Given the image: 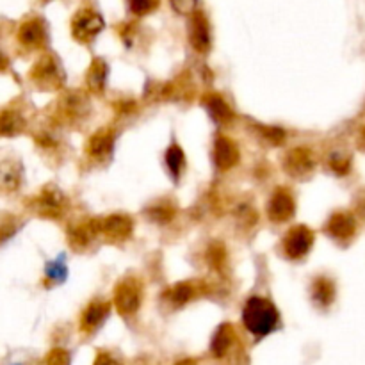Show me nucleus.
Wrapping results in <instances>:
<instances>
[{"instance_id":"obj_25","label":"nucleus","mask_w":365,"mask_h":365,"mask_svg":"<svg viewBox=\"0 0 365 365\" xmlns=\"http://www.w3.org/2000/svg\"><path fill=\"white\" fill-rule=\"evenodd\" d=\"M148 216L152 221H157V223H168V221L173 220L175 216V207L171 203H157L152 209H148Z\"/></svg>"},{"instance_id":"obj_32","label":"nucleus","mask_w":365,"mask_h":365,"mask_svg":"<svg viewBox=\"0 0 365 365\" xmlns=\"http://www.w3.org/2000/svg\"><path fill=\"white\" fill-rule=\"evenodd\" d=\"M330 166L335 173L344 175L349 171V160L344 159V157H341V155H334L330 160Z\"/></svg>"},{"instance_id":"obj_26","label":"nucleus","mask_w":365,"mask_h":365,"mask_svg":"<svg viewBox=\"0 0 365 365\" xmlns=\"http://www.w3.org/2000/svg\"><path fill=\"white\" fill-rule=\"evenodd\" d=\"M225 257H227V250L220 242H214L207 250V262L214 267V269H221L225 264Z\"/></svg>"},{"instance_id":"obj_31","label":"nucleus","mask_w":365,"mask_h":365,"mask_svg":"<svg viewBox=\"0 0 365 365\" xmlns=\"http://www.w3.org/2000/svg\"><path fill=\"white\" fill-rule=\"evenodd\" d=\"M198 0H171V7L180 14H191L196 11Z\"/></svg>"},{"instance_id":"obj_3","label":"nucleus","mask_w":365,"mask_h":365,"mask_svg":"<svg viewBox=\"0 0 365 365\" xmlns=\"http://www.w3.org/2000/svg\"><path fill=\"white\" fill-rule=\"evenodd\" d=\"M31 77L34 78L36 84L43 86L46 89H57L63 86L64 71L61 64L53 56H43L38 63L34 64L31 71Z\"/></svg>"},{"instance_id":"obj_19","label":"nucleus","mask_w":365,"mask_h":365,"mask_svg":"<svg viewBox=\"0 0 365 365\" xmlns=\"http://www.w3.org/2000/svg\"><path fill=\"white\" fill-rule=\"evenodd\" d=\"M312 299L321 309H328L335 302V284L330 278H316L312 284Z\"/></svg>"},{"instance_id":"obj_11","label":"nucleus","mask_w":365,"mask_h":365,"mask_svg":"<svg viewBox=\"0 0 365 365\" xmlns=\"http://www.w3.org/2000/svg\"><path fill=\"white\" fill-rule=\"evenodd\" d=\"M100 232L113 241H125L132 234V221L123 214H113L106 220H100Z\"/></svg>"},{"instance_id":"obj_14","label":"nucleus","mask_w":365,"mask_h":365,"mask_svg":"<svg viewBox=\"0 0 365 365\" xmlns=\"http://www.w3.org/2000/svg\"><path fill=\"white\" fill-rule=\"evenodd\" d=\"M110 303L109 302H93L88 309L82 312L81 317V330L84 334H93L96 328L103 324V321L109 317Z\"/></svg>"},{"instance_id":"obj_24","label":"nucleus","mask_w":365,"mask_h":365,"mask_svg":"<svg viewBox=\"0 0 365 365\" xmlns=\"http://www.w3.org/2000/svg\"><path fill=\"white\" fill-rule=\"evenodd\" d=\"M24 128V120L16 113H4L0 114V134L14 135Z\"/></svg>"},{"instance_id":"obj_10","label":"nucleus","mask_w":365,"mask_h":365,"mask_svg":"<svg viewBox=\"0 0 365 365\" xmlns=\"http://www.w3.org/2000/svg\"><path fill=\"white\" fill-rule=\"evenodd\" d=\"M284 168L291 177H305V175H309L310 171L314 170L312 152H309L307 148L292 150V152H289L287 157L284 159Z\"/></svg>"},{"instance_id":"obj_23","label":"nucleus","mask_w":365,"mask_h":365,"mask_svg":"<svg viewBox=\"0 0 365 365\" xmlns=\"http://www.w3.org/2000/svg\"><path fill=\"white\" fill-rule=\"evenodd\" d=\"M184 150L178 145H171L166 152V166L175 178L180 177L182 170H184Z\"/></svg>"},{"instance_id":"obj_7","label":"nucleus","mask_w":365,"mask_h":365,"mask_svg":"<svg viewBox=\"0 0 365 365\" xmlns=\"http://www.w3.org/2000/svg\"><path fill=\"white\" fill-rule=\"evenodd\" d=\"M294 209L296 203L291 191L285 187H280L273 192L269 203H267V216L274 223H282V221L291 220L292 214H294Z\"/></svg>"},{"instance_id":"obj_18","label":"nucleus","mask_w":365,"mask_h":365,"mask_svg":"<svg viewBox=\"0 0 365 365\" xmlns=\"http://www.w3.org/2000/svg\"><path fill=\"white\" fill-rule=\"evenodd\" d=\"M203 106L207 107L210 118L216 123L227 125L234 120V110L230 109V106L220 95H207L205 100H203Z\"/></svg>"},{"instance_id":"obj_5","label":"nucleus","mask_w":365,"mask_h":365,"mask_svg":"<svg viewBox=\"0 0 365 365\" xmlns=\"http://www.w3.org/2000/svg\"><path fill=\"white\" fill-rule=\"evenodd\" d=\"M141 305V289L134 280H123L114 289V307L123 316H132Z\"/></svg>"},{"instance_id":"obj_2","label":"nucleus","mask_w":365,"mask_h":365,"mask_svg":"<svg viewBox=\"0 0 365 365\" xmlns=\"http://www.w3.org/2000/svg\"><path fill=\"white\" fill-rule=\"evenodd\" d=\"M103 29V20L98 13L91 9H82L71 20V34L77 41L89 43L100 34Z\"/></svg>"},{"instance_id":"obj_20","label":"nucleus","mask_w":365,"mask_h":365,"mask_svg":"<svg viewBox=\"0 0 365 365\" xmlns=\"http://www.w3.org/2000/svg\"><path fill=\"white\" fill-rule=\"evenodd\" d=\"M203 291H205V289L198 287V285L195 284H177L175 287H171L170 291L166 292V299L170 303H173L175 307H180L185 305L187 302H191L192 298H196V296Z\"/></svg>"},{"instance_id":"obj_17","label":"nucleus","mask_w":365,"mask_h":365,"mask_svg":"<svg viewBox=\"0 0 365 365\" xmlns=\"http://www.w3.org/2000/svg\"><path fill=\"white\" fill-rule=\"evenodd\" d=\"M100 232V220H91L70 230V245L73 250H84Z\"/></svg>"},{"instance_id":"obj_4","label":"nucleus","mask_w":365,"mask_h":365,"mask_svg":"<svg viewBox=\"0 0 365 365\" xmlns=\"http://www.w3.org/2000/svg\"><path fill=\"white\" fill-rule=\"evenodd\" d=\"M66 209V198L56 185H46L34 200V210L43 217L57 220L64 214Z\"/></svg>"},{"instance_id":"obj_33","label":"nucleus","mask_w":365,"mask_h":365,"mask_svg":"<svg viewBox=\"0 0 365 365\" xmlns=\"http://www.w3.org/2000/svg\"><path fill=\"white\" fill-rule=\"evenodd\" d=\"M93 365H120V362H116V360L110 355H107V353H98Z\"/></svg>"},{"instance_id":"obj_1","label":"nucleus","mask_w":365,"mask_h":365,"mask_svg":"<svg viewBox=\"0 0 365 365\" xmlns=\"http://www.w3.org/2000/svg\"><path fill=\"white\" fill-rule=\"evenodd\" d=\"M242 324L255 337H266L278 328L280 314L271 302L260 296H253L242 309Z\"/></svg>"},{"instance_id":"obj_21","label":"nucleus","mask_w":365,"mask_h":365,"mask_svg":"<svg viewBox=\"0 0 365 365\" xmlns=\"http://www.w3.org/2000/svg\"><path fill=\"white\" fill-rule=\"evenodd\" d=\"M107 73H109V71H107L106 61H102V59L93 61V64L89 66L88 77H86V82H88L89 91L100 95V93L103 91V88H106Z\"/></svg>"},{"instance_id":"obj_30","label":"nucleus","mask_w":365,"mask_h":365,"mask_svg":"<svg viewBox=\"0 0 365 365\" xmlns=\"http://www.w3.org/2000/svg\"><path fill=\"white\" fill-rule=\"evenodd\" d=\"M260 134H262V138L266 139V141L273 143V145H280V143H284V138H285V132L280 130V128L277 127H259Z\"/></svg>"},{"instance_id":"obj_9","label":"nucleus","mask_w":365,"mask_h":365,"mask_svg":"<svg viewBox=\"0 0 365 365\" xmlns=\"http://www.w3.org/2000/svg\"><path fill=\"white\" fill-rule=\"evenodd\" d=\"M235 342H237V334H235L234 327L228 323L221 324L216 334H214L212 341H210V353L217 360L227 359L232 349H234Z\"/></svg>"},{"instance_id":"obj_22","label":"nucleus","mask_w":365,"mask_h":365,"mask_svg":"<svg viewBox=\"0 0 365 365\" xmlns=\"http://www.w3.org/2000/svg\"><path fill=\"white\" fill-rule=\"evenodd\" d=\"M21 180V170L20 164L13 163V160H6L0 164V187L4 191H14L20 185Z\"/></svg>"},{"instance_id":"obj_34","label":"nucleus","mask_w":365,"mask_h":365,"mask_svg":"<svg viewBox=\"0 0 365 365\" xmlns=\"http://www.w3.org/2000/svg\"><path fill=\"white\" fill-rule=\"evenodd\" d=\"M175 365H200V364L196 362L195 359H185V360H180V362L175 364Z\"/></svg>"},{"instance_id":"obj_15","label":"nucleus","mask_w":365,"mask_h":365,"mask_svg":"<svg viewBox=\"0 0 365 365\" xmlns=\"http://www.w3.org/2000/svg\"><path fill=\"white\" fill-rule=\"evenodd\" d=\"M18 39H20L21 45L29 46V48L41 46L46 39V31L43 21L34 18V20H27L25 24H21L20 31H18Z\"/></svg>"},{"instance_id":"obj_27","label":"nucleus","mask_w":365,"mask_h":365,"mask_svg":"<svg viewBox=\"0 0 365 365\" xmlns=\"http://www.w3.org/2000/svg\"><path fill=\"white\" fill-rule=\"evenodd\" d=\"M159 2L160 0H128V6H130L132 13L143 16V14H148L153 9H157Z\"/></svg>"},{"instance_id":"obj_13","label":"nucleus","mask_w":365,"mask_h":365,"mask_svg":"<svg viewBox=\"0 0 365 365\" xmlns=\"http://www.w3.org/2000/svg\"><path fill=\"white\" fill-rule=\"evenodd\" d=\"M356 232V221L351 214L337 212L328 220L327 234L337 241H349Z\"/></svg>"},{"instance_id":"obj_35","label":"nucleus","mask_w":365,"mask_h":365,"mask_svg":"<svg viewBox=\"0 0 365 365\" xmlns=\"http://www.w3.org/2000/svg\"><path fill=\"white\" fill-rule=\"evenodd\" d=\"M6 68H7V59L2 56V53H0V71L6 70Z\"/></svg>"},{"instance_id":"obj_16","label":"nucleus","mask_w":365,"mask_h":365,"mask_svg":"<svg viewBox=\"0 0 365 365\" xmlns=\"http://www.w3.org/2000/svg\"><path fill=\"white\" fill-rule=\"evenodd\" d=\"M113 143H114V132L106 128L100 130L89 139L88 143V153L95 160H106L107 157L113 152Z\"/></svg>"},{"instance_id":"obj_28","label":"nucleus","mask_w":365,"mask_h":365,"mask_svg":"<svg viewBox=\"0 0 365 365\" xmlns=\"http://www.w3.org/2000/svg\"><path fill=\"white\" fill-rule=\"evenodd\" d=\"M46 278L50 282H56V284H61V282L66 278V267L61 260H53V262L46 264Z\"/></svg>"},{"instance_id":"obj_29","label":"nucleus","mask_w":365,"mask_h":365,"mask_svg":"<svg viewBox=\"0 0 365 365\" xmlns=\"http://www.w3.org/2000/svg\"><path fill=\"white\" fill-rule=\"evenodd\" d=\"M46 365H70V353L64 351V349L56 348L46 355L45 359Z\"/></svg>"},{"instance_id":"obj_6","label":"nucleus","mask_w":365,"mask_h":365,"mask_svg":"<svg viewBox=\"0 0 365 365\" xmlns=\"http://www.w3.org/2000/svg\"><path fill=\"white\" fill-rule=\"evenodd\" d=\"M314 245V232L310 228L299 227L291 228L284 237V252L291 259H302L310 252Z\"/></svg>"},{"instance_id":"obj_12","label":"nucleus","mask_w":365,"mask_h":365,"mask_svg":"<svg viewBox=\"0 0 365 365\" xmlns=\"http://www.w3.org/2000/svg\"><path fill=\"white\" fill-rule=\"evenodd\" d=\"M189 39H191L192 48L198 50L200 53H207L210 48V29L209 20L203 13H195L191 20V29H189Z\"/></svg>"},{"instance_id":"obj_8","label":"nucleus","mask_w":365,"mask_h":365,"mask_svg":"<svg viewBox=\"0 0 365 365\" xmlns=\"http://www.w3.org/2000/svg\"><path fill=\"white\" fill-rule=\"evenodd\" d=\"M214 163L220 170H230L239 163V148L227 135H217L214 141Z\"/></svg>"}]
</instances>
